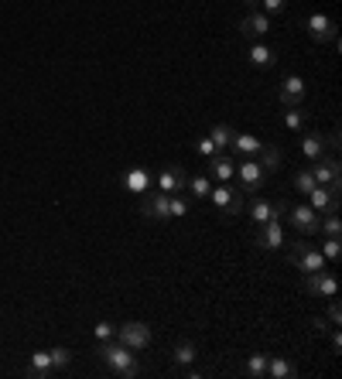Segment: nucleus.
<instances>
[{
    "label": "nucleus",
    "instance_id": "a211bd4d",
    "mask_svg": "<svg viewBox=\"0 0 342 379\" xmlns=\"http://www.w3.org/2000/svg\"><path fill=\"white\" fill-rule=\"evenodd\" d=\"M298 373V366L288 355H267V376L270 379H291Z\"/></svg>",
    "mask_w": 342,
    "mask_h": 379
},
{
    "label": "nucleus",
    "instance_id": "412c9836",
    "mask_svg": "<svg viewBox=\"0 0 342 379\" xmlns=\"http://www.w3.org/2000/svg\"><path fill=\"white\" fill-rule=\"evenodd\" d=\"M250 65H256V69H270V65H277V51L270 48V44H263V42H256L250 44Z\"/></svg>",
    "mask_w": 342,
    "mask_h": 379
},
{
    "label": "nucleus",
    "instance_id": "a878e982",
    "mask_svg": "<svg viewBox=\"0 0 342 379\" xmlns=\"http://www.w3.org/2000/svg\"><path fill=\"white\" fill-rule=\"evenodd\" d=\"M171 359H174L178 366H192V362L199 359V348H195V342H178V345H174V352H171Z\"/></svg>",
    "mask_w": 342,
    "mask_h": 379
},
{
    "label": "nucleus",
    "instance_id": "7ed1b4c3",
    "mask_svg": "<svg viewBox=\"0 0 342 379\" xmlns=\"http://www.w3.org/2000/svg\"><path fill=\"white\" fill-rule=\"evenodd\" d=\"M209 199H213V205L222 212V219H236L243 205H247V195L240 192V188H233L229 181H219L213 185V192H209Z\"/></svg>",
    "mask_w": 342,
    "mask_h": 379
},
{
    "label": "nucleus",
    "instance_id": "f257e3e1",
    "mask_svg": "<svg viewBox=\"0 0 342 379\" xmlns=\"http://www.w3.org/2000/svg\"><path fill=\"white\" fill-rule=\"evenodd\" d=\"M96 359H99V366H103L110 376H117V379H130L140 373V369H137V359H133V348L120 345L117 338H113V342H99V345H96Z\"/></svg>",
    "mask_w": 342,
    "mask_h": 379
},
{
    "label": "nucleus",
    "instance_id": "58836bf2",
    "mask_svg": "<svg viewBox=\"0 0 342 379\" xmlns=\"http://www.w3.org/2000/svg\"><path fill=\"white\" fill-rule=\"evenodd\" d=\"M329 335H332V355H339V348H342V335H339V325H332V328H329Z\"/></svg>",
    "mask_w": 342,
    "mask_h": 379
},
{
    "label": "nucleus",
    "instance_id": "5701e85b",
    "mask_svg": "<svg viewBox=\"0 0 342 379\" xmlns=\"http://www.w3.org/2000/svg\"><path fill=\"white\" fill-rule=\"evenodd\" d=\"M254 161L267 171V174H274V171L281 168V151H277L274 144H260V151L254 154Z\"/></svg>",
    "mask_w": 342,
    "mask_h": 379
},
{
    "label": "nucleus",
    "instance_id": "9b49d317",
    "mask_svg": "<svg viewBox=\"0 0 342 379\" xmlns=\"http://www.w3.org/2000/svg\"><path fill=\"white\" fill-rule=\"evenodd\" d=\"M304 28H308V38L315 44H329V42H336V21L329 17V14H311L308 21H304Z\"/></svg>",
    "mask_w": 342,
    "mask_h": 379
},
{
    "label": "nucleus",
    "instance_id": "ddd939ff",
    "mask_svg": "<svg viewBox=\"0 0 342 379\" xmlns=\"http://www.w3.org/2000/svg\"><path fill=\"white\" fill-rule=\"evenodd\" d=\"M144 202H140V215L144 219H154V222H168L171 215H168V195L165 192H147V195H140Z\"/></svg>",
    "mask_w": 342,
    "mask_h": 379
},
{
    "label": "nucleus",
    "instance_id": "4be33fe9",
    "mask_svg": "<svg viewBox=\"0 0 342 379\" xmlns=\"http://www.w3.org/2000/svg\"><path fill=\"white\" fill-rule=\"evenodd\" d=\"M185 192H188L192 199H209L213 178H209V174H185Z\"/></svg>",
    "mask_w": 342,
    "mask_h": 379
},
{
    "label": "nucleus",
    "instance_id": "f3484780",
    "mask_svg": "<svg viewBox=\"0 0 342 379\" xmlns=\"http://www.w3.org/2000/svg\"><path fill=\"white\" fill-rule=\"evenodd\" d=\"M277 99H281V106H301L304 103V79L301 76H288L281 89H277Z\"/></svg>",
    "mask_w": 342,
    "mask_h": 379
},
{
    "label": "nucleus",
    "instance_id": "20e7f679",
    "mask_svg": "<svg viewBox=\"0 0 342 379\" xmlns=\"http://www.w3.org/2000/svg\"><path fill=\"white\" fill-rule=\"evenodd\" d=\"M281 215H288V219H281V222L295 226L301 236H311V233H318V212L311 209L308 202H295V205L281 202Z\"/></svg>",
    "mask_w": 342,
    "mask_h": 379
},
{
    "label": "nucleus",
    "instance_id": "ea45409f",
    "mask_svg": "<svg viewBox=\"0 0 342 379\" xmlns=\"http://www.w3.org/2000/svg\"><path fill=\"white\" fill-rule=\"evenodd\" d=\"M243 3H247L250 10H256V7H260V0H243Z\"/></svg>",
    "mask_w": 342,
    "mask_h": 379
},
{
    "label": "nucleus",
    "instance_id": "c9c22d12",
    "mask_svg": "<svg viewBox=\"0 0 342 379\" xmlns=\"http://www.w3.org/2000/svg\"><path fill=\"white\" fill-rule=\"evenodd\" d=\"M92 332H96V342H113V338H117V325H110V321H99Z\"/></svg>",
    "mask_w": 342,
    "mask_h": 379
},
{
    "label": "nucleus",
    "instance_id": "4c0bfd02",
    "mask_svg": "<svg viewBox=\"0 0 342 379\" xmlns=\"http://www.w3.org/2000/svg\"><path fill=\"white\" fill-rule=\"evenodd\" d=\"M329 301H332V297H329ZM342 321V308H339V301H332V304H329V325H339Z\"/></svg>",
    "mask_w": 342,
    "mask_h": 379
},
{
    "label": "nucleus",
    "instance_id": "f704fd0d",
    "mask_svg": "<svg viewBox=\"0 0 342 379\" xmlns=\"http://www.w3.org/2000/svg\"><path fill=\"white\" fill-rule=\"evenodd\" d=\"M288 10V0H260V14L274 17V14H284Z\"/></svg>",
    "mask_w": 342,
    "mask_h": 379
},
{
    "label": "nucleus",
    "instance_id": "2eb2a0df",
    "mask_svg": "<svg viewBox=\"0 0 342 379\" xmlns=\"http://www.w3.org/2000/svg\"><path fill=\"white\" fill-rule=\"evenodd\" d=\"M120 185L127 188L130 195H147V192L154 188V174L147 168H127L120 174Z\"/></svg>",
    "mask_w": 342,
    "mask_h": 379
},
{
    "label": "nucleus",
    "instance_id": "6e6552de",
    "mask_svg": "<svg viewBox=\"0 0 342 379\" xmlns=\"http://www.w3.org/2000/svg\"><path fill=\"white\" fill-rule=\"evenodd\" d=\"M256 246L260 250H284V243H288V233H284V222L281 219H274V222H263V226H256Z\"/></svg>",
    "mask_w": 342,
    "mask_h": 379
},
{
    "label": "nucleus",
    "instance_id": "9d476101",
    "mask_svg": "<svg viewBox=\"0 0 342 379\" xmlns=\"http://www.w3.org/2000/svg\"><path fill=\"white\" fill-rule=\"evenodd\" d=\"M270 17L267 14H260V10H250L247 17H240V24H236V31H240V38H250V42H260V38H267L270 35Z\"/></svg>",
    "mask_w": 342,
    "mask_h": 379
},
{
    "label": "nucleus",
    "instance_id": "4468645a",
    "mask_svg": "<svg viewBox=\"0 0 342 379\" xmlns=\"http://www.w3.org/2000/svg\"><path fill=\"white\" fill-rule=\"evenodd\" d=\"M304 291L329 301V297H336L339 284H336V277H332L329 270H318V273H304Z\"/></svg>",
    "mask_w": 342,
    "mask_h": 379
},
{
    "label": "nucleus",
    "instance_id": "c756f323",
    "mask_svg": "<svg viewBox=\"0 0 342 379\" xmlns=\"http://www.w3.org/2000/svg\"><path fill=\"white\" fill-rule=\"evenodd\" d=\"M304 124H308V113L301 110V106H284V126L288 130H304Z\"/></svg>",
    "mask_w": 342,
    "mask_h": 379
},
{
    "label": "nucleus",
    "instance_id": "cd10ccee",
    "mask_svg": "<svg viewBox=\"0 0 342 379\" xmlns=\"http://www.w3.org/2000/svg\"><path fill=\"white\" fill-rule=\"evenodd\" d=\"M188 209H192V199H188V195H181V192L168 195V215L171 219H185Z\"/></svg>",
    "mask_w": 342,
    "mask_h": 379
},
{
    "label": "nucleus",
    "instance_id": "2f4dec72",
    "mask_svg": "<svg viewBox=\"0 0 342 379\" xmlns=\"http://www.w3.org/2000/svg\"><path fill=\"white\" fill-rule=\"evenodd\" d=\"M48 355H51V369L55 373H69V366H72V352L69 348H51Z\"/></svg>",
    "mask_w": 342,
    "mask_h": 379
},
{
    "label": "nucleus",
    "instance_id": "bb28decb",
    "mask_svg": "<svg viewBox=\"0 0 342 379\" xmlns=\"http://www.w3.org/2000/svg\"><path fill=\"white\" fill-rule=\"evenodd\" d=\"M318 233H325V236L339 239V236H342V219H339V212H325V215H318Z\"/></svg>",
    "mask_w": 342,
    "mask_h": 379
},
{
    "label": "nucleus",
    "instance_id": "423d86ee",
    "mask_svg": "<svg viewBox=\"0 0 342 379\" xmlns=\"http://www.w3.org/2000/svg\"><path fill=\"white\" fill-rule=\"evenodd\" d=\"M308 171H311V178H315V185H329V188H342V168H339V158L332 154V158H315L311 165H308Z\"/></svg>",
    "mask_w": 342,
    "mask_h": 379
},
{
    "label": "nucleus",
    "instance_id": "f03ea898",
    "mask_svg": "<svg viewBox=\"0 0 342 379\" xmlns=\"http://www.w3.org/2000/svg\"><path fill=\"white\" fill-rule=\"evenodd\" d=\"M284 253H288V260L295 263L298 273H318V270H329V267H325V256L315 250L311 243H304V239L284 243Z\"/></svg>",
    "mask_w": 342,
    "mask_h": 379
},
{
    "label": "nucleus",
    "instance_id": "0eeeda50",
    "mask_svg": "<svg viewBox=\"0 0 342 379\" xmlns=\"http://www.w3.org/2000/svg\"><path fill=\"white\" fill-rule=\"evenodd\" d=\"M243 212L250 215V222L254 226H263V222H274V219H281V202H267L263 195H250L247 199V205H243Z\"/></svg>",
    "mask_w": 342,
    "mask_h": 379
},
{
    "label": "nucleus",
    "instance_id": "b1692460",
    "mask_svg": "<svg viewBox=\"0 0 342 379\" xmlns=\"http://www.w3.org/2000/svg\"><path fill=\"white\" fill-rule=\"evenodd\" d=\"M229 147H233L240 158H254L256 151H260V140H256L254 133H236V130H233V140H229Z\"/></svg>",
    "mask_w": 342,
    "mask_h": 379
},
{
    "label": "nucleus",
    "instance_id": "c85d7f7f",
    "mask_svg": "<svg viewBox=\"0 0 342 379\" xmlns=\"http://www.w3.org/2000/svg\"><path fill=\"white\" fill-rule=\"evenodd\" d=\"M243 373H247L250 379H263V376H267V355H263V352L247 355V366H243Z\"/></svg>",
    "mask_w": 342,
    "mask_h": 379
},
{
    "label": "nucleus",
    "instance_id": "1a4fd4ad",
    "mask_svg": "<svg viewBox=\"0 0 342 379\" xmlns=\"http://www.w3.org/2000/svg\"><path fill=\"white\" fill-rule=\"evenodd\" d=\"M117 342L127 345V348H133V352H140V348L151 345V328H147L144 321H127V325L117 328Z\"/></svg>",
    "mask_w": 342,
    "mask_h": 379
},
{
    "label": "nucleus",
    "instance_id": "aec40b11",
    "mask_svg": "<svg viewBox=\"0 0 342 379\" xmlns=\"http://www.w3.org/2000/svg\"><path fill=\"white\" fill-rule=\"evenodd\" d=\"M55 369H51V355L48 352H31V362H28V369H24V376L28 379H44L51 376Z\"/></svg>",
    "mask_w": 342,
    "mask_h": 379
},
{
    "label": "nucleus",
    "instance_id": "dca6fc26",
    "mask_svg": "<svg viewBox=\"0 0 342 379\" xmlns=\"http://www.w3.org/2000/svg\"><path fill=\"white\" fill-rule=\"evenodd\" d=\"M154 185H158V192H165V195H174V192H185V171L178 168V165H165V168L158 171Z\"/></svg>",
    "mask_w": 342,
    "mask_h": 379
},
{
    "label": "nucleus",
    "instance_id": "393cba45",
    "mask_svg": "<svg viewBox=\"0 0 342 379\" xmlns=\"http://www.w3.org/2000/svg\"><path fill=\"white\" fill-rule=\"evenodd\" d=\"M301 154H304L308 165H311L315 158H322V154H325V137H322V133H304V140H301Z\"/></svg>",
    "mask_w": 342,
    "mask_h": 379
},
{
    "label": "nucleus",
    "instance_id": "e433bc0d",
    "mask_svg": "<svg viewBox=\"0 0 342 379\" xmlns=\"http://www.w3.org/2000/svg\"><path fill=\"white\" fill-rule=\"evenodd\" d=\"M195 151H199V154H202V158H206V161H209V158H213V154H219V151H215V144H213V140H209V137H202V140H199V144H195Z\"/></svg>",
    "mask_w": 342,
    "mask_h": 379
},
{
    "label": "nucleus",
    "instance_id": "f8f14e48",
    "mask_svg": "<svg viewBox=\"0 0 342 379\" xmlns=\"http://www.w3.org/2000/svg\"><path fill=\"white\" fill-rule=\"evenodd\" d=\"M339 192H342V188L315 185V188L308 192V205L318 212V215H325V212H339Z\"/></svg>",
    "mask_w": 342,
    "mask_h": 379
},
{
    "label": "nucleus",
    "instance_id": "7c9ffc66",
    "mask_svg": "<svg viewBox=\"0 0 342 379\" xmlns=\"http://www.w3.org/2000/svg\"><path fill=\"white\" fill-rule=\"evenodd\" d=\"M291 188H295L298 195H308V192L315 188V178H311V171H308V168L295 171V178H291Z\"/></svg>",
    "mask_w": 342,
    "mask_h": 379
},
{
    "label": "nucleus",
    "instance_id": "39448f33",
    "mask_svg": "<svg viewBox=\"0 0 342 379\" xmlns=\"http://www.w3.org/2000/svg\"><path fill=\"white\" fill-rule=\"evenodd\" d=\"M233 178H240V192L243 195H254L263 188V181H267V171L256 165L254 158H240V165L233 171Z\"/></svg>",
    "mask_w": 342,
    "mask_h": 379
},
{
    "label": "nucleus",
    "instance_id": "473e14b6",
    "mask_svg": "<svg viewBox=\"0 0 342 379\" xmlns=\"http://www.w3.org/2000/svg\"><path fill=\"white\" fill-rule=\"evenodd\" d=\"M209 140L215 144V151H226V147H229V140H233V130H229L226 124H215L213 133H209Z\"/></svg>",
    "mask_w": 342,
    "mask_h": 379
},
{
    "label": "nucleus",
    "instance_id": "72a5a7b5",
    "mask_svg": "<svg viewBox=\"0 0 342 379\" xmlns=\"http://www.w3.org/2000/svg\"><path fill=\"white\" fill-rule=\"evenodd\" d=\"M322 256H325V263H336V260H339L342 256V243L339 239H332V236H325V243H322Z\"/></svg>",
    "mask_w": 342,
    "mask_h": 379
},
{
    "label": "nucleus",
    "instance_id": "6ab92c4d",
    "mask_svg": "<svg viewBox=\"0 0 342 379\" xmlns=\"http://www.w3.org/2000/svg\"><path fill=\"white\" fill-rule=\"evenodd\" d=\"M233 171H236V161H233V158H226L222 151L209 158V178H215V181H229V178H233Z\"/></svg>",
    "mask_w": 342,
    "mask_h": 379
}]
</instances>
